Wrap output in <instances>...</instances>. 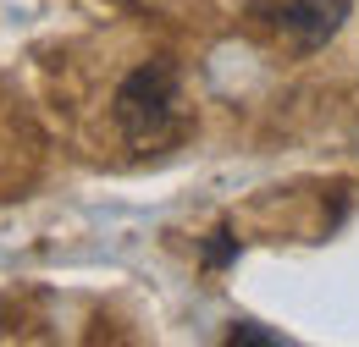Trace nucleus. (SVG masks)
<instances>
[{
    "instance_id": "1",
    "label": "nucleus",
    "mask_w": 359,
    "mask_h": 347,
    "mask_svg": "<svg viewBox=\"0 0 359 347\" xmlns=\"http://www.w3.org/2000/svg\"><path fill=\"white\" fill-rule=\"evenodd\" d=\"M111 116H116V132L133 143L138 155H149V149H172L182 132H188V116H182V72H177V61H172V55L138 61L133 72L116 83Z\"/></svg>"
},
{
    "instance_id": "2",
    "label": "nucleus",
    "mask_w": 359,
    "mask_h": 347,
    "mask_svg": "<svg viewBox=\"0 0 359 347\" xmlns=\"http://www.w3.org/2000/svg\"><path fill=\"white\" fill-rule=\"evenodd\" d=\"M249 17L293 55H315L343 34V22L354 17V0H249Z\"/></svg>"
},
{
    "instance_id": "3",
    "label": "nucleus",
    "mask_w": 359,
    "mask_h": 347,
    "mask_svg": "<svg viewBox=\"0 0 359 347\" xmlns=\"http://www.w3.org/2000/svg\"><path fill=\"white\" fill-rule=\"evenodd\" d=\"M232 260H238V232L222 220V226L205 237V270H226Z\"/></svg>"
},
{
    "instance_id": "4",
    "label": "nucleus",
    "mask_w": 359,
    "mask_h": 347,
    "mask_svg": "<svg viewBox=\"0 0 359 347\" xmlns=\"http://www.w3.org/2000/svg\"><path fill=\"white\" fill-rule=\"evenodd\" d=\"M226 342L238 347H287V337L282 331H266V325H255V320H238V325H226Z\"/></svg>"
},
{
    "instance_id": "5",
    "label": "nucleus",
    "mask_w": 359,
    "mask_h": 347,
    "mask_svg": "<svg viewBox=\"0 0 359 347\" xmlns=\"http://www.w3.org/2000/svg\"><path fill=\"white\" fill-rule=\"evenodd\" d=\"M0 331H6V309H0Z\"/></svg>"
}]
</instances>
